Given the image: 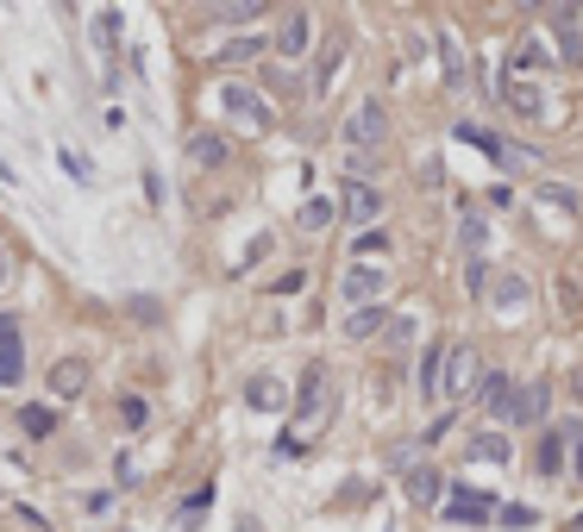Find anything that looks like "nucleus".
Listing matches in <instances>:
<instances>
[{
    "mask_svg": "<svg viewBox=\"0 0 583 532\" xmlns=\"http://www.w3.org/2000/svg\"><path fill=\"white\" fill-rule=\"evenodd\" d=\"M470 457H477V464H502V457H508V438H502V433L470 438Z\"/></svg>",
    "mask_w": 583,
    "mask_h": 532,
    "instance_id": "obj_17",
    "label": "nucleus"
},
{
    "mask_svg": "<svg viewBox=\"0 0 583 532\" xmlns=\"http://www.w3.org/2000/svg\"><path fill=\"white\" fill-rule=\"evenodd\" d=\"M502 520H508V526H533L540 513H533V508H502Z\"/></svg>",
    "mask_w": 583,
    "mask_h": 532,
    "instance_id": "obj_29",
    "label": "nucleus"
},
{
    "mask_svg": "<svg viewBox=\"0 0 583 532\" xmlns=\"http://www.w3.org/2000/svg\"><path fill=\"white\" fill-rule=\"evenodd\" d=\"M332 220V201H308V208H301V226H327Z\"/></svg>",
    "mask_w": 583,
    "mask_h": 532,
    "instance_id": "obj_25",
    "label": "nucleus"
},
{
    "mask_svg": "<svg viewBox=\"0 0 583 532\" xmlns=\"http://www.w3.org/2000/svg\"><path fill=\"white\" fill-rule=\"evenodd\" d=\"M484 407H489V414H508V419H515V407H521L515 376H484Z\"/></svg>",
    "mask_w": 583,
    "mask_h": 532,
    "instance_id": "obj_8",
    "label": "nucleus"
},
{
    "mask_svg": "<svg viewBox=\"0 0 583 532\" xmlns=\"http://www.w3.org/2000/svg\"><path fill=\"white\" fill-rule=\"evenodd\" d=\"M377 288H383V269H364V264H358L346 276V295H351V301H364V295H377Z\"/></svg>",
    "mask_w": 583,
    "mask_h": 532,
    "instance_id": "obj_16",
    "label": "nucleus"
},
{
    "mask_svg": "<svg viewBox=\"0 0 583 532\" xmlns=\"http://www.w3.org/2000/svg\"><path fill=\"white\" fill-rule=\"evenodd\" d=\"M571 464H577V482H583V426L571 419Z\"/></svg>",
    "mask_w": 583,
    "mask_h": 532,
    "instance_id": "obj_28",
    "label": "nucleus"
},
{
    "mask_svg": "<svg viewBox=\"0 0 583 532\" xmlns=\"http://www.w3.org/2000/svg\"><path fill=\"white\" fill-rule=\"evenodd\" d=\"M489 513H496L489 494H452V520H489Z\"/></svg>",
    "mask_w": 583,
    "mask_h": 532,
    "instance_id": "obj_15",
    "label": "nucleus"
},
{
    "mask_svg": "<svg viewBox=\"0 0 583 532\" xmlns=\"http://www.w3.org/2000/svg\"><path fill=\"white\" fill-rule=\"evenodd\" d=\"M545 407H552V382H527V389H521V407H515V419H521V426H540Z\"/></svg>",
    "mask_w": 583,
    "mask_h": 532,
    "instance_id": "obj_7",
    "label": "nucleus"
},
{
    "mask_svg": "<svg viewBox=\"0 0 583 532\" xmlns=\"http://www.w3.org/2000/svg\"><path fill=\"white\" fill-rule=\"evenodd\" d=\"M0 283H7V251H0Z\"/></svg>",
    "mask_w": 583,
    "mask_h": 532,
    "instance_id": "obj_30",
    "label": "nucleus"
},
{
    "mask_svg": "<svg viewBox=\"0 0 583 532\" xmlns=\"http://www.w3.org/2000/svg\"><path fill=\"white\" fill-rule=\"evenodd\" d=\"M320 407H327V370L314 363L308 376H301V407H295V426L308 433V426H314V414H320Z\"/></svg>",
    "mask_w": 583,
    "mask_h": 532,
    "instance_id": "obj_4",
    "label": "nucleus"
},
{
    "mask_svg": "<svg viewBox=\"0 0 583 532\" xmlns=\"http://www.w3.org/2000/svg\"><path fill=\"white\" fill-rule=\"evenodd\" d=\"M25 376V344H20V326L0 313V389H20Z\"/></svg>",
    "mask_w": 583,
    "mask_h": 532,
    "instance_id": "obj_2",
    "label": "nucleus"
},
{
    "mask_svg": "<svg viewBox=\"0 0 583 532\" xmlns=\"http://www.w3.org/2000/svg\"><path fill=\"white\" fill-rule=\"evenodd\" d=\"M484 245H489V226L484 220H465V251L470 257H484Z\"/></svg>",
    "mask_w": 583,
    "mask_h": 532,
    "instance_id": "obj_24",
    "label": "nucleus"
},
{
    "mask_svg": "<svg viewBox=\"0 0 583 532\" xmlns=\"http://www.w3.org/2000/svg\"><path fill=\"white\" fill-rule=\"evenodd\" d=\"M489 301L502 307V313H515V307H527V283L521 276H502V283L489 288Z\"/></svg>",
    "mask_w": 583,
    "mask_h": 532,
    "instance_id": "obj_14",
    "label": "nucleus"
},
{
    "mask_svg": "<svg viewBox=\"0 0 583 532\" xmlns=\"http://www.w3.org/2000/svg\"><path fill=\"white\" fill-rule=\"evenodd\" d=\"M383 326H389V313H383V307H370V313H351L346 332H351V339H370V332H383Z\"/></svg>",
    "mask_w": 583,
    "mask_h": 532,
    "instance_id": "obj_20",
    "label": "nucleus"
},
{
    "mask_svg": "<svg viewBox=\"0 0 583 532\" xmlns=\"http://www.w3.org/2000/svg\"><path fill=\"white\" fill-rule=\"evenodd\" d=\"M220 107H226L233 119H245V126H257V132H271V100L252 95L245 82H226V88H220Z\"/></svg>",
    "mask_w": 583,
    "mask_h": 532,
    "instance_id": "obj_1",
    "label": "nucleus"
},
{
    "mask_svg": "<svg viewBox=\"0 0 583 532\" xmlns=\"http://www.w3.org/2000/svg\"><path fill=\"white\" fill-rule=\"evenodd\" d=\"M383 138H389V114L377 107V100H364V107L351 114V145H370V151H377Z\"/></svg>",
    "mask_w": 583,
    "mask_h": 532,
    "instance_id": "obj_3",
    "label": "nucleus"
},
{
    "mask_svg": "<svg viewBox=\"0 0 583 532\" xmlns=\"http://www.w3.org/2000/svg\"><path fill=\"white\" fill-rule=\"evenodd\" d=\"M508 107H521V114H540V88H533V82H508Z\"/></svg>",
    "mask_w": 583,
    "mask_h": 532,
    "instance_id": "obj_18",
    "label": "nucleus"
},
{
    "mask_svg": "<svg viewBox=\"0 0 583 532\" xmlns=\"http://www.w3.org/2000/svg\"><path fill=\"white\" fill-rule=\"evenodd\" d=\"M571 532H583V513H577V526H571Z\"/></svg>",
    "mask_w": 583,
    "mask_h": 532,
    "instance_id": "obj_31",
    "label": "nucleus"
},
{
    "mask_svg": "<svg viewBox=\"0 0 583 532\" xmlns=\"http://www.w3.org/2000/svg\"><path fill=\"white\" fill-rule=\"evenodd\" d=\"M20 426H25L32 438H51V426H57V419H51V407H25V414H20Z\"/></svg>",
    "mask_w": 583,
    "mask_h": 532,
    "instance_id": "obj_21",
    "label": "nucleus"
},
{
    "mask_svg": "<svg viewBox=\"0 0 583 532\" xmlns=\"http://www.w3.org/2000/svg\"><path fill=\"white\" fill-rule=\"evenodd\" d=\"M439 51H446V88H465V51H458V32H446V39H439Z\"/></svg>",
    "mask_w": 583,
    "mask_h": 532,
    "instance_id": "obj_13",
    "label": "nucleus"
},
{
    "mask_svg": "<svg viewBox=\"0 0 583 532\" xmlns=\"http://www.w3.org/2000/svg\"><path fill=\"white\" fill-rule=\"evenodd\" d=\"M470 376H477V358H470V351H452V358H446V389H452V395H465Z\"/></svg>",
    "mask_w": 583,
    "mask_h": 532,
    "instance_id": "obj_12",
    "label": "nucleus"
},
{
    "mask_svg": "<svg viewBox=\"0 0 583 532\" xmlns=\"http://www.w3.org/2000/svg\"><path fill=\"white\" fill-rule=\"evenodd\" d=\"M564 438H571V426L545 433V445H540V470H559V464H564Z\"/></svg>",
    "mask_w": 583,
    "mask_h": 532,
    "instance_id": "obj_19",
    "label": "nucleus"
},
{
    "mask_svg": "<svg viewBox=\"0 0 583 532\" xmlns=\"http://www.w3.org/2000/svg\"><path fill=\"white\" fill-rule=\"evenodd\" d=\"M552 25H559V51L577 63V57H583V32H577L583 13H577V7H559V13H552Z\"/></svg>",
    "mask_w": 583,
    "mask_h": 532,
    "instance_id": "obj_9",
    "label": "nucleus"
},
{
    "mask_svg": "<svg viewBox=\"0 0 583 532\" xmlns=\"http://www.w3.org/2000/svg\"><path fill=\"white\" fill-rule=\"evenodd\" d=\"M82 382H88V363H82V358H63L57 370H51V395H82Z\"/></svg>",
    "mask_w": 583,
    "mask_h": 532,
    "instance_id": "obj_10",
    "label": "nucleus"
},
{
    "mask_svg": "<svg viewBox=\"0 0 583 532\" xmlns=\"http://www.w3.org/2000/svg\"><path fill=\"white\" fill-rule=\"evenodd\" d=\"M245 57H264V39H239L220 51V63H245Z\"/></svg>",
    "mask_w": 583,
    "mask_h": 532,
    "instance_id": "obj_23",
    "label": "nucleus"
},
{
    "mask_svg": "<svg viewBox=\"0 0 583 532\" xmlns=\"http://www.w3.org/2000/svg\"><path fill=\"white\" fill-rule=\"evenodd\" d=\"M409 494L421 501V508H433V501L446 494V476H439V470H414V476H409Z\"/></svg>",
    "mask_w": 583,
    "mask_h": 532,
    "instance_id": "obj_11",
    "label": "nucleus"
},
{
    "mask_svg": "<svg viewBox=\"0 0 583 532\" xmlns=\"http://www.w3.org/2000/svg\"><path fill=\"white\" fill-rule=\"evenodd\" d=\"M346 213L358 220V226H370V220L383 213V194L370 189V182H346Z\"/></svg>",
    "mask_w": 583,
    "mask_h": 532,
    "instance_id": "obj_5",
    "label": "nucleus"
},
{
    "mask_svg": "<svg viewBox=\"0 0 583 532\" xmlns=\"http://www.w3.org/2000/svg\"><path fill=\"white\" fill-rule=\"evenodd\" d=\"M220 20H226V25H245V20H257V7H252V0H239V7H220Z\"/></svg>",
    "mask_w": 583,
    "mask_h": 532,
    "instance_id": "obj_26",
    "label": "nucleus"
},
{
    "mask_svg": "<svg viewBox=\"0 0 583 532\" xmlns=\"http://www.w3.org/2000/svg\"><path fill=\"white\" fill-rule=\"evenodd\" d=\"M465 288H477V295L489 288V276H484V257H470V269H465Z\"/></svg>",
    "mask_w": 583,
    "mask_h": 532,
    "instance_id": "obj_27",
    "label": "nucleus"
},
{
    "mask_svg": "<svg viewBox=\"0 0 583 532\" xmlns=\"http://www.w3.org/2000/svg\"><path fill=\"white\" fill-rule=\"evenodd\" d=\"M194 163H208V170L226 163V138H194Z\"/></svg>",
    "mask_w": 583,
    "mask_h": 532,
    "instance_id": "obj_22",
    "label": "nucleus"
},
{
    "mask_svg": "<svg viewBox=\"0 0 583 532\" xmlns=\"http://www.w3.org/2000/svg\"><path fill=\"white\" fill-rule=\"evenodd\" d=\"M308 39H314L308 13H283V32H276V51H283V57H301V51H308Z\"/></svg>",
    "mask_w": 583,
    "mask_h": 532,
    "instance_id": "obj_6",
    "label": "nucleus"
}]
</instances>
